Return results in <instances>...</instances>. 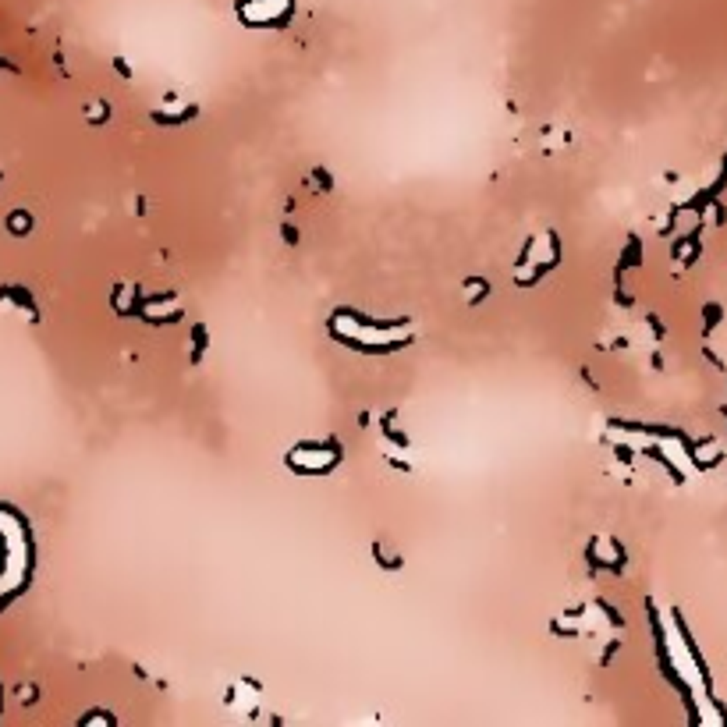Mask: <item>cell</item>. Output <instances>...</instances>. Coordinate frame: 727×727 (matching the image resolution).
I'll use <instances>...</instances> for the list:
<instances>
[{"label": "cell", "instance_id": "obj_1", "mask_svg": "<svg viewBox=\"0 0 727 727\" xmlns=\"http://www.w3.org/2000/svg\"><path fill=\"white\" fill-rule=\"evenodd\" d=\"M295 11V0H238V14L245 25H256V29H273V25H284Z\"/></svg>", "mask_w": 727, "mask_h": 727}, {"label": "cell", "instance_id": "obj_2", "mask_svg": "<svg viewBox=\"0 0 727 727\" xmlns=\"http://www.w3.org/2000/svg\"><path fill=\"white\" fill-rule=\"evenodd\" d=\"M337 461H341V450L323 447V444H298L291 455H288V465H291L295 472H312V475L330 472Z\"/></svg>", "mask_w": 727, "mask_h": 727}]
</instances>
